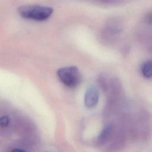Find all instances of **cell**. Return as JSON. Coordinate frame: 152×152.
<instances>
[{"mask_svg": "<svg viewBox=\"0 0 152 152\" xmlns=\"http://www.w3.org/2000/svg\"><path fill=\"white\" fill-rule=\"evenodd\" d=\"M141 72L142 75L146 78H150L152 77V61H148L145 62L141 68Z\"/></svg>", "mask_w": 152, "mask_h": 152, "instance_id": "cell-5", "label": "cell"}, {"mask_svg": "<svg viewBox=\"0 0 152 152\" xmlns=\"http://www.w3.org/2000/svg\"><path fill=\"white\" fill-rule=\"evenodd\" d=\"M18 11L23 18L36 21H44L50 17L53 10L49 7L27 5L20 7L18 9Z\"/></svg>", "mask_w": 152, "mask_h": 152, "instance_id": "cell-1", "label": "cell"}, {"mask_svg": "<svg viewBox=\"0 0 152 152\" xmlns=\"http://www.w3.org/2000/svg\"><path fill=\"white\" fill-rule=\"evenodd\" d=\"M112 128L110 125H108L106 126L102 132L100 133L99 138L98 141L99 142L100 144H104L106 142V141H109L110 137L112 136Z\"/></svg>", "mask_w": 152, "mask_h": 152, "instance_id": "cell-4", "label": "cell"}, {"mask_svg": "<svg viewBox=\"0 0 152 152\" xmlns=\"http://www.w3.org/2000/svg\"><path fill=\"white\" fill-rule=\"evenodd\" d=\"M144 21L150 24H152V10L148 12L144 16Z\"/></svg>", "mask_w": 152, "mask_h": 152, "instance_id": "cell-7", "label": "cell"}, {"mask_svg": "<svg viewBox=\"0 0 152 152\" xmlns=\"http://www.w3.org/2000/svg\"><path fill=\"white\" fill-rule=\"evenodd\" d=\"M10 118L8 116H3L0 118V126L2 128L7 127L10 124Z\"/></svg>", "mask_w": 152, "mask_h": 152, "instance_id": "cell-6", "label": "cell"}, {"mask_svg": "<svg viewBox=\"0 0 152 152\" xmlns=\"http://www.w3.org/2000/svg\"><path fill=\"white\" fill-rule=\"evenodd\" d=\"M99 91L94 86L88 87L84 95V104L88 108H93L96 106L99 101Z\"/></svg>", "mask_w": 152, "mask_h": 152, "instance_id": "cell-3", "label": "cell"}, {"mask_svg": "<svg viewBox=\"0 0 152 152\" xmlns=\"http://www.w3.org/2000/svg\"><path fill=\"white\" fill-rule=\"evenodd\" d=\"M57 75L61 81L69 88L77 87L80 83L81 75L76 66H66L60 68Z\"/></svg>", "mask_w": 152, "mask_h": 152, "instance_id": "cell-2", "label": "cell"}, {"mask_svg": "<svg viewBox=\"0 0 152 152\" xmlns=\"http://www.w3.org/2000/svg\"><path fill=\"white\" fill-rule=\"evenodd\" d=\"M10 152H26L24 150L21 148H14Z\"/></svg>", "mask_w": 152, "mask_h": 152, "instance_id": "cell-8", "label": "cell"}]
</instances>
